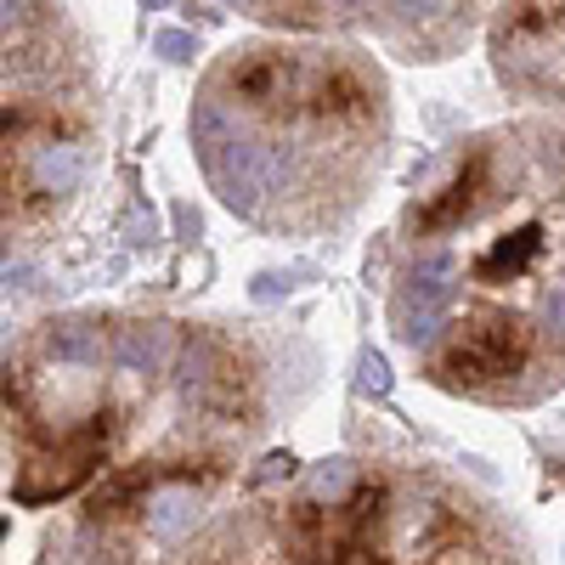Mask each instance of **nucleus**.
I'll list each match as a JSON object with an SVG mask.
<instances>
[{"label": "nucleus", "mask_w": 565, "mask_h": 565, "mask_svg": "<svg viewBox=\"0 0 565 565\" xmlns=\"http://www.w3.org/2000/svg\"><path fill=\"white\" fill-rule=\"evenodd\" d=\"M7 418L23 441V463H18V481H12V503L18 509H40V503H57L68 492H79L97 469L108 463L114 430H119V413L97 407L85 413L74 430H40V418L29 407V391L18 373H7Z\"/></svg>", "instance_id": "1"}, {"label": "nucleus", "mask_w": 565, "mask_h": 565, "mask_svg": "<svg viewBox=\"0 0 565 565\" xmlns=\"http://www.w3.org/2000/svg\"><path fill=\"white\" fill-rule=\"evenodd\" d=\"M391 532V481L367 476L334 503H289L282 514V554L295 565H385Z\"/></svg>", "instance_id": "2"}, {"label": "nucleus", "mask_w": 565, "mask_h": 565, "mask_svg": "<svg viewBox=\"0 0 565 565\" xmlns=\"http://www.w3.org/2000/svg\"><path fill=\"white\" fill-rule=\"evenodd\" d=\"M537 340L532 328L514 317V311H469L452 322L447 345L436 351L430 373L447 385V391H487L498 380H514V373H526Z\"/></svg>", "instance_id": "3"}, {"label": "nucleus", "mask_w": 565, "mask_h": 565, "mask_svg": "<svg viewBox=\"0 0 565 565\" xmlns=\"http://www.w3.org/2000/svg\"><path fill=\"white\" fill-rule=\"evenodd\" d=\"M317 68L322 63H306L295 52H244L238 63L221 68V85L249 114L295 125V119H311V108H317Z\"/></svg>", "instance_id": "4"}, {"label": "nucleus", "mask_w": 565, "mask_h": 565, "mask_svg": "<svg viewBox=\"0 0 565 565\" xmlns=\"http://www.w3.org/2000/svg\"><path fill=\"white\" fill-rule=\"evenodd\" d=\"M193 153L204 164V175L215 181V193L238 210V215H255L260 210V193H266V159L249 148V141L238 136V125H232L215 103H199L193 108Z\"/></svg>", "instance_id": "5"}, {"label": "nucleus", "mask_w": 565, "mask_h": 565, "mask_svg": "<svg viewBox=\"0 0 565 565\" xmlns=\"http://www.w3.org/2000/svg\"><path fill=\"white\" fill-rule=\"evenodd\" d=\"M226 476L221 458H148V463H125L114 476H103V487L85 503V526H114L148 503L164 487H210Z\"/></svg>", "instance_id": "6"}, {"label": "nucleus", "mask_w": 565, "mask_h": 565, "mask_svg": "<svg viewBox=\"0 0 565 565\" xmlns=\"http://www.w3.org/2000/svg\"><path fill=\"white\" fill-rule=\"evenodd\" d=\"M492 186H498L492 148H476V153L458 164V175L441 186V193H430V199L413 210V232H424V238H436V232H458L463 221H476L492 204Z\"/></svg>", "instance_id": "7"}, {"label": "nucleus", "mask_w": 565, "mask_h": 565, "mask_svg": "<svg viewBox=\"0 0 565 565\" xmlns=\"http://www.w3.org/2000/svg\"><path fill=\"white\" fill-rule=\"evenodd\" d=\"M447 306H452V260L436 255V260H424V266H413V271L402 277V289H396V300H391L396 334H402L407 345H424V340L441 328Z\"/></svg>", "instance_id": "8"}, {"label": "nucleus", "mask_w": 565, "mask_h": 565, "mask_svg": "<svg viewBox=\"0 0 565 565\" xmlns=\"http://www.w3.org/2000/svg\"><path fill=\"white\" fill-rule=\"evenodd\" d=\"M380 114V85H373L356 63H322L317 68V108L311 119L317 125H367Z\"/></svg>", "instance_id": "9"}, {"label": "nucleus", "mask_w": 565, "mask_h": 565, "mask_svg": "<svg viewBox=\"0 0 565 565\" xmlns=\"http://www.w3.org/2000/svg\"><path fill=\"white\" fill-rule=\"evenodd\" d=\"M537 255H543V226L526 221V226H514L509 238H498V244L476 260V277H481V282H509V277H521Z\"/></svg>", "instance_id": "10"}, {"label": "nucleus", "mask_w": 565, "mask_h": 565, "mask_svg": "<svg viewBox=\"0 0 565 565\" xmlns=\"http://www.w3.org/2000/svg\"><path fill=\"white\" fill-rule=\"evenodd\" d=\"M114 356H119L130 373H159V367L170 362V328H159V322H136V328H125L119 345H114Z\"/></svg>", "instance_id": "11"}, {"label": "nucleus", "mask_w": 565, "mask_h": 565, "mask_svg": "<svg viewBox=\"0 0 565 565\" xmlns=\"http://www.w3.org/2000/svg\"><path fill=\"white\" fill-rule=\"evenodd\" d=\"M45 351H52L57 362H103V340H97V328H85V322H63L45 334Z\"/></svg>", "instance_id": "12"}, {"label": "nucleus", "mask_w": 565, "mask_h": 565, "mask_svg": "<svg viewBox=\"0 0 565 565\" xmlns=\"http://www.w3.org/2000/svg\"><path fill=\"white\" fill-rule=\"evenodd\" d=\"M559 12H565L559 0H514L503 34H514V40H521V34H543V29H554V23H559Z\"/></svg>", "instance_id": "13"}, {"label": "nucleus", "mask_w": 565, "mask_h": 565, "mask_svg": "<svg viewBox=\"0 0 565 565\" xmlns=\"http://www.w3.org/2000/svg\"><path fill=\"white\" fill-rule=\"evenodd\" d=\"M40 175L52 181L57 193H63V186H74V175H79V148H45V153H40Z\"/></svg>", "instance_id": "14"}, {"label": "nucleus", "mask_w": 565, "mask_h": 565, "mask_svg": "<svg viewBox=\"0 0 565 565\" xmlns=\"http://www.w3.org/2000/svg\"><path fill=\"white\" fill-rule=\"evenodd\" d=\"M153 52H159L164 63H186V57H199V40L186 34V29H159V34H153Z\"/></svg>", "instance_id": "15"}, {"label": "nucleus", "mask_w": 565, "mask_h": 565, "mask_svg": "<svg viewBox=\"0 0 565 565\" xmlns=\"http://www.w3.org/2000/svg\"><path fill=\"white\" fill-rule=\"evenodd\" d=\"M356 385H362L367 396H385V391H391V362H385L380 351H367V356L356 362Z\"/></svg>", "instance_id": "16"}, {"label": "nucleus", "mask_w": 565, "mask_h": 565, "mask_svg": "<svg viewBox=\"0 0 565 565\" xmlns=\"http://www.w3.org/2000/svg\"><path fill=\"white\" fill-rule=\"evenodd\" d=\"M277 476H295V458H289V452H271V458L260 463L255 481H277Z\"/></svg>", "instance_id": "17"}, {"label": "nucleus", "mask_w": 565, "mask_h": 565, "mask_svg": "<svg viewBox=\"0 0 565 565\" xmlns=\"http://www.w3.org/2000/svg\"><path fill=\"white\" fill-rule=\"evenodd\" d=\"M282 289H289V277H271V271H266V277H255V289H249V295H255V300H277Z\"/></svg>", "instance_id": "18"}]
</instances>
